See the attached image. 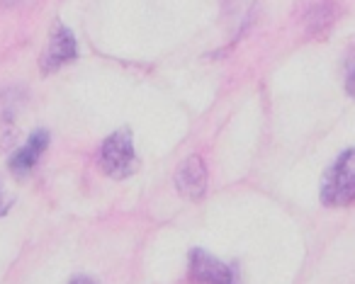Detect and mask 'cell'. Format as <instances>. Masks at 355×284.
Segmentation results:
<instances>
[{
    "label": "cell",
    "instance_id": "obj_1",
    "mask_svg": "<svg viewBox=\"0 0 355 284\" xmlns=\"http://www.w3.org/2000/svg\"><path fill=\"white\" fill-rule=\"evenodd\" d=\"M98 166L105 175L114 180H124L137 170V153H134V141L129 129H117L103 141L98 151Z\"/></svg>",
    "mask_w": 355,
    "mask_h": 284
},
{
    "label": "cell",
    "instance_id": "obj_2",
    "mask_svg": "<svg viewBox=\"0 0 355 284\" xmlns=\"http://www.w3.org/2000/svg\"><path fill=\"white\" fill-rule=\"evenodd\" d=\"M355 199V153L343 151L326 172L321 185V202L326 206H348Z\"/></svg>",
    "mask_w": 355,
    "mask_h": 284
},
{
    "label": "cell",
    "instance_id": "obj_3",
    "mask_svg": "<svg viewBox=\"0 0 355 284\" xmlns=\"http://www.w3.org/2000/svg\"><path fill=\"white\" fill-rule=\"evenodd\" d=\"M76 56H78V46H76L73 32L64 22H56L49 35V42H46L44 51H42V61H40L42 71L44 73H54L61 66L76 61Z\"/></svg>",
    "mask_w": 355,
    "mask_h": 284
},
{
    "label": "cell",
    "instance_id": "obj_4",
    "mask_svg": "<svg viewBox=\"0 0 355 284\" xmlns=\"http://www.w3.org/2000/svg\"><path fill=\"white\" fill-rule=\"evenodd\" d=\"M190 279L195 284H234L232 269L222 260L200 248L190 253Z\"/></svg>",
    "mask_w": 355,
    "mask_h": 284
},
{
    "label": "cell",
    "instance_id": "obj_5",
    "mask_svg": "<svg viewBox=\"0 0 355 284\" xmlns=\"http://www.w3.org/2000/svg\"><path fill=\"white\" fill-rule=\"evenodd\" d=\"M175 187L188 199H202L205 192H207V168H205L202 158L190 156L188 161H183L178 166Z\"/></svg>",
    "mask_w": 355,
    "mask_h": 284
},
{
    "label": "cell",
    "instance_id": "obj_6",
    "mask_svg": "<svg viewBox=\"0 0 355 284\" xmlns=\"http://www.w3.org/2000/svg\"><path fill=\"white\" fill-rule=\"evenodd\" d=\"M49 148V132H44V129H37V132H32V136L27 139V143L22 148H17L15 153L10 156V170L15 172L17 177H25L32 172V168L40 163L42 153Z\"/></svg>",
    "mask_w": 355,
    "mask_h": 284
},
{
    "label": "cell",
    "instance_id": "obj_7",
    "mask_svg": "<svg viewBox=\"0 0 355 284\" xmlns=\"http://www.w3.org/2000/svg\"><path fill=\"white\" fill-rule=\"evenodd\" d=\"M10 204H12V199H8L6 192H3V187H0V216L8 214V209H10Z\"/></svg>",
    "mask_w": 355,
    "mask_h": 284
},
{
    "label": "cell",
    "instance_id": "obj_8",
    "mask_svg": "<svg viewBox=\"0 0 355 284\" xmlns=\"http://www.w3.org/2000/svg\"><path fill=\"white\" fill-rule=\"evenodd\" d=\"M348 93L353 95V59L348 61Z\"/></svg>",
    "mask_w": 355,
    "mask_h": 284
},
{
    "label": "cell",
    "instance_id": "obj_9",
    "mask_svg": "<svg viewBox=\"0 0 355 284\" xmlns=\"http://www.w3.org/2000/svg\"><path fill=\"white\" fill-rule=\"evenodd\" d=\"M71 284H98V282L90 277H76V279H71Z\"/></svg>",
    "mask_w": 355,
    "mask_h": 284
},
{
    "label": "cell",
    "instance_id": "obj_10",
    "mask_svg": "<svg viewBox=\"0 0 355 284\" xmlns=\"http://www.w3.org/2000/svg\"><path fill=\"white\" fill-rule=\"evenodd\" d=\"M8 3H10V6H12V3H17V0H6V6H8Z\"/></svg>",
    "mask_w": 355,
    "mask_h": 284
}]
</instances>
